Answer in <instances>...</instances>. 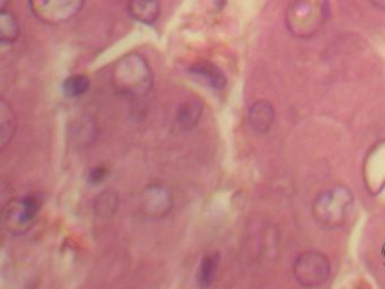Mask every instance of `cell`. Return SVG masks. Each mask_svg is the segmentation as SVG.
<instances>
[{
    "instance_id": "1",
    "label": "cell",
    "mask_w": 385,
    "mask_h": 289,
    "mask_svg": "<svg viewBox=\"0 0 385 289\" xmlns=\"http://www.w3.org/2000/svg\"><path fill=\"white\" fill-rule=\"evenodd\" d=\"M112 86L122 97H145L153 86V74L145 59L137 53L124 55L113 67Z\"/></svg>"
},
{
    "instance_id": "2",
    "label": "cell",
    "mask_w": 385,
    "mask_h": 289,
    "mask_svg": "<svg viewBox=\"0 0 385 289\" xmlns=\"http://www.w3.org/2000/svg\"><path fill=\"white\" fill-rule=\"evenodd\" d=\"M330 15L327 0H289L286 25L296 38H311L325 26Z\"/></svg>"
},
{
    "instance_id": "3",
    "label": "cell",
    "mask_w": 385,
    "mask_h": 289,
    "mask_svg": "<svg viewBox=\"0 0 385 289\" xmlns=\"http://www.w3.org/2000/svg\"><path fill=\"white\" fill-rule=\"evenodd\" d=\"M41 206V199L36 195L9 201L3 209L4 229L13 235L28 233L33 227Z\"/></svg>"
},
{
    "instance_id": "4",
    "label": "cell",
    "mask_w": 385,
    "mask_h": 289,
    "mask_svg": "<svg viewBox=\"0 0 385 289\" xmlns=\"http://www.w3.org/2000/svg\"><path fill=\"white\" fill-rule=\"evenodd\" d=\"M294 273L302 286H320L330 275V263L323 254L308 252L298 258L295 263Z\"/></svg>"
},
{
    "instance_id": "5",
    "label": "cell",
    "mask_w": 385,
    "mask_h": 289,
    "mask_svg": "<svg viewBox=\"0 0 385 289\" xmlns=\"http://www.w3.org/2000/svg\"><path fill=\"white\" fill-rule=\"evenodd\" d=\"M31 9L39 20L51 25L67 22L80 11L83 0H30Z\"/></svg>"
},
{
    "instance_id": "6",
    "label": "cell",
    "mask_w": 385,
    "mask_h": 289,
    "mask_svg": "<svg viewBox=\"0 0 385 289\" xmlns=\"http://www.w3.org/2000/svg\"><path fill=\"white\" fill-rule=\"evenodd\" d=\"M173 207L171 191L166 185L153 183L147 185L139 196V209L148 218H164Z\"/></svg>"
},
{
    "instance_id": "7",
    "label": "cell",
    "mask_w": 385,
    "mask_h": 289,
    "mask_svg": "<svg viewBox=\"0 0 385 289\" xmlns=\"http://www.w3.org/2000/svg\"><path fill=\"white\" fill-rule=\"evenodd\" d=\"M349 191L346 189H335L327 191L323 196L320 197L315 205V215L318 219L327 225H333L344 218L346 207L349 205Z\"/></svg>"
},
{
    "instance_id": "8",
    "label": "cell",
    "mask_w": 385,
    "mask_h": 289,
    "mask_svg": "<svg viewBox=\"0 0 385 289\" xmlns=\"http://www.w3.org/2000/svg\"><path fill=\"white\" fill-rule=\"evenodd\" d=\"M275 112L273 105L267 101H259L254 103L249 110V122L252 129L256 133H267L273 124Z\"/></svg>"
},
{
    "instance_id": "9",
    "label": "cell",
    "mask_w": 385,
    "mask_h": 289,
    "mask_svg": "<svg viewBox=\"0 0 385 289\" xmlns=\"http://www.w3.org/2000/svg\"><path fill=\"white\" fill-rule=\"evenodd\" d=\"M129 13L132 18L143 24H153L161 14L158 0H130Z\"/></svg>"
},
{
    "instance_id": "10",
    "label": "cell",
    "mask_w": 385,
    "mask_h": 289,
    "mask_svg": "<svg viewBox=\"0 0 385 289\" xmlns=\"http://www.w3.org/2000/svg\"><path fill=\"white\" fill-rule=\"evenodd\" d=\"M202 110H204V105L200 99H190L182 103L176 114V120L180 128L185 130L195 128L200 120Z\"/></svg>"
},
{
    "instance_id": "11",
    "label": "cell",
    "mask_w": 385,
    "mask_h": 289,
    "mask_svg": "<svg viewBox=\"0 0 385 289\" xmlns=\"http://www.w3.org/2000/svg\"><path fill=\"white\" fill-rule=\"evenodd\" d=\"M16 131V116L14 110L6 99L0 103V148L9 146Z\"/></svg>"
},
{
    "instance_id": "12",
    "label": "cell",
    "mask_w": 385,
    "mask_h": 289,
    "mask_svg": "<svg viewBox=\"0 0 385 289\" xmlns=\"http://www.w3.org/2000/svg\"><path fill=\"white\" fill-rule=\"evenodd\" d=\"M191 72L198 77L202 78L207 84L216 89H224L227 84L224 72L212 62H199L191 67Z\"/></svg>"
},
{
    "instance_id": "13",
    "label": "cell",
    "mask_w": 385,
    "mask_h": 289,
    "mask_svg": "<svg viewBox=\"0 0 385 289\" xmlns=\"http://www.w3.org/2000/svg\"><path fill=\"white\" fill-rule=\"evenodd\" d=\"M218 265H219V254L210 253L201 260L199 266L198 273H197V281L198 285L202 288L212 286L214 283L215 277L217 273Z\"/></svg>"
},
{
    "instance_id": "14",
    "label": "cell",
    "mask_w": 385,
    "mask_h": 289,
    "mask_svg": "<svg viewBox=\"0 0 385 289\" xmlns=\"http://www.w3.org/2000/svg\"><path fill=\"white\" fill-rule=\"evenodd\" d=\"M20 36V26L11 11H1L0 14V41L3 45H13Z\"/></svg>"
},
{
    "instance_id": "15",
    "label": "cell",
    "mask_w": 385,
    "mask_h": 289,
    "mask_svg": "<svg viewBox=\"0 0 385 289\" xmlns=\"http://www.w3.org/2000/svg\"><path fill=\"white\" fill-rule=\"evenodd\" d=\"M118 196L112 191H104L95 200V212L101 218L111 217L118 207Z\"/></svg>"
},
{
    "instance_id": "16",
    "label": "cell",
    "mask_w": 385,
    "mask_h": 289,
    "mask_svg": "<svg viewBox=\"0 0 385 289\" xmlns=\"http://www.w3.org/2000/svg\"><path fill=\"white\" fill-rule=\"evenodd\" d=\"M90 80L84 75H74L67 78L63 85L64 93L68 97H82L90 89Z\"/></svg>"
},
{
    "instance_id": "17",
    "label": "cell",
    "mask_w": 385,
    "mask_h": 289,
    "mask_svg": "<svg viewBox=\"0 0 385 289\" xmlns=\"http://www.w3.org/2000/svg\"><path fill=\"white\" fill-rule=\"evenodd\" d=\"M107 172L109 171H107V168L105 166H97L90 173V182L93 183V185H99V183L103 182V180L107 178Z\"/></svg>"
},
{
    "instance_id": "18",
    "label": "cell",
    "mask_w": 385,
    "mask_h": 289,
    "mask_svg": "<svg viewBox=\"0 0 385 289\" xmlns=\"http://www.w3.org/2000/svg\"><path fill=\"white\" fill-rule=\"evenodd\" d=\"M369 3L374 6L375 9L385 11V0H369Z\"/></svg>"
},
{
    "instance_id": "19",
    "label": "cell",
    "mask_w": 385,
    "mask_h": 289,
    "mask_svg": "<svg viewBox=\"0 0 385 289\" xmlns=\"http://www.w3.org/2000/svg\"><path fill=\"white\" fill-rule=\"evenodd\" d=\"M383 256H384V260H385V248H384V250H383Z\"/></svg>"
}]
</instances>
